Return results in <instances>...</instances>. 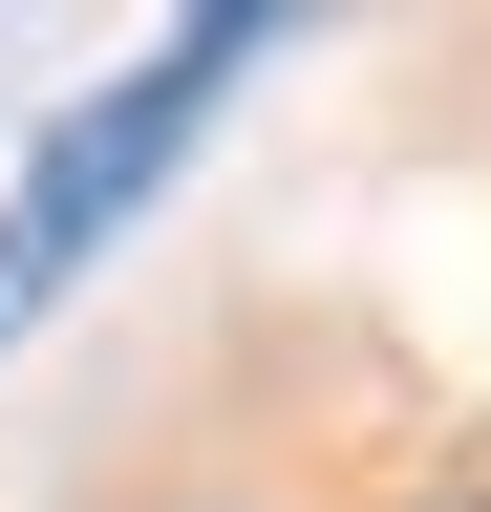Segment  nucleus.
<instances>
[{
    "label": "nucleus",
    "mask_w": 491,
    "mask_h": 512,
    "mask_svg": "<svg viewBox=\"0 0 491 512\" xmlns=\"http://www.w3.org/2000/svg\"><path fill=\"white\" fill-rule=\"evenodd\" d=\"M257 43H278V22H171V43L129 64V86H86V107L22 150V192H0V342H22V320H43V299H65L86 256H107V235L150 214V171L214 128V86H235Z\"/></svg>",
    "instance_id": "1"
}]
</instances>
